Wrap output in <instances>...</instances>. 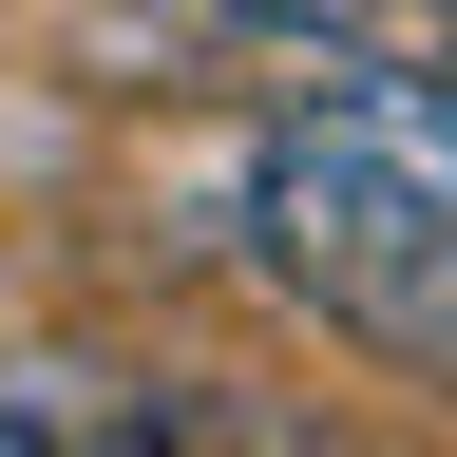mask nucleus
I'll return each instance as SVG.
<instances>
[{
	"instance_id": "39448f33",
	"label": "nucleus",
	"mask_w": 457,
	"mask_h": 457,
	"mask_svg": "<svg viewBox=\"0 0 457 457\" xmlns=\"http://www.w3.org/2000/svg\"><path fill=\"white\" fill-rule=\"evenodd\" d=\"M420 20H457V0H420Z\"/></svg>"
},
{
	"instance_id": "20e7f679",
	"label": "nucleus",
	"mask_w": 457,
	"mask_h": 457,
	"mask_svg": "<svg viewBox=\"0 0 457 457\" xmlns=\"http://www.w3.org/2000/svg\"><path fill=\"white\" fill-rule=\"evenodd\" d=\"M0 457H96V438H57L38 400H0Z\"/></svg>"
},
{
	"instance_id": "f03ea898",
	"label": "nucleus",
	"mask_w": 457,
	"mask_h": 457,
	"mask_svg": "<svg viewBox=\"0 0 457 457\" xmlns=\"http://www.w3.org/2000/svg\"><path fill=\"white\" fill-rule=\"evenodd\" d=\"M286 96L343 114L362 153H400V171L457 210V77H438V57H400V38H286Z\"/></svg>"
},
{
	"instance_id": "7ed1b4c3",
	"label": "nucleus",
	"mask_w": 457,
	"mask_h": 457,
	"mask_svg": "<svg viewBox=\"0 0 457 457\" xmlns=\"http://www.w3.org/2000/svg\"><path fill=\"white\" fill-rule=\"evenodd\" d=\"M228 38H400V0H191Z\"/></svg>"
},
{
	"instance_id": "f257e3e1",
	"label": "nucleus",
	"mask_w": 457,
	"mask_h": 457,
	"mask_svg": "<svg viewBox=\"0 0 457 457\" xmlns=\"http://www.w3.org/2000/svg\"><path fill=\"white\" fill-rule=\"evenodd\" d=\"M228 248H248V286L286 324H324L343 362L457 400V210L400 153H362L343 114H305V96L248 114V153H228Z\"/></svg>"
}]
</instances>
